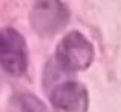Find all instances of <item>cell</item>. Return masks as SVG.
Segmentation results:
<instances>
[{
	"label": "cell",
	"instance_id": "cell-1",
	"mask_svg": "<svg viewBox=\"0 0 121 112\" xmlns=\"http://www.w3.org/2000/svg\"><path fill=\"white\" fill-rule=\"evenodd\" d=\"M55 58L63 71H83L94 60V46L83 34L72 31L66 34L58 43Z\"/></svg>",
	"mask_w": 121,
	"mask_h": 112
},
{
	"label": "cell",
	"instance_id": "cell-2",
	"mask_svg": "<svg viewBox=\"0 0 121 112\" xmlns=\"http://www.w3.org/2000/svg\"><path fill=\"white\" fill-rule=\"evenodd\" d=\"M0 66L14 77L23 75L28 69L26 41L14 28L0 29Z\"/></svg>",
	"mask_w": 121,
	"mask_h": 112
},
{
	"label": "cell",
	"instance_id": "cell-3",
	"mask_svg": "<svg viewBox=\"0 0 121 112\" xmlns=\"http://www.w3.org/2000/svg\"><path fill=\"white\" fill-rule=\"evenodd\" d=\"M69 22V9L60 2H39L31 11V25L41 37H52Z\"/></svg>",
	"mask_w": 121,
	"mask_h": 112
},
{
	"label": "cell",
	"instance_id": "cell-4",
	"mask_svg": "<svg viewBox=\"0 0 121 112\" xmlns=\"http://www.w3.org/2000/svg\"><path fill=\"white\" fill-rule=\"evenodd\" d=\"M49 100L55 112H87V91L77 81H65L55 86Z\"/></svg>",
	"mask_w": 121,
	"mask_h": 112
},
{
	"label": "cell",
	"instance_id": "cell-5",
	"mask_svg": "<svg viewBox=\"0 0 121 112\" xmlns=\"http://www.w3.org/2000/svg\"><path fill=\"white\" fill-rule=\"evenodd\" d=\"M11 112H48V109L39 97L25 92L12 97Z\"/></svg>",
	"mask_w": 121,
	"mask_h": 112
}]
</instances>
